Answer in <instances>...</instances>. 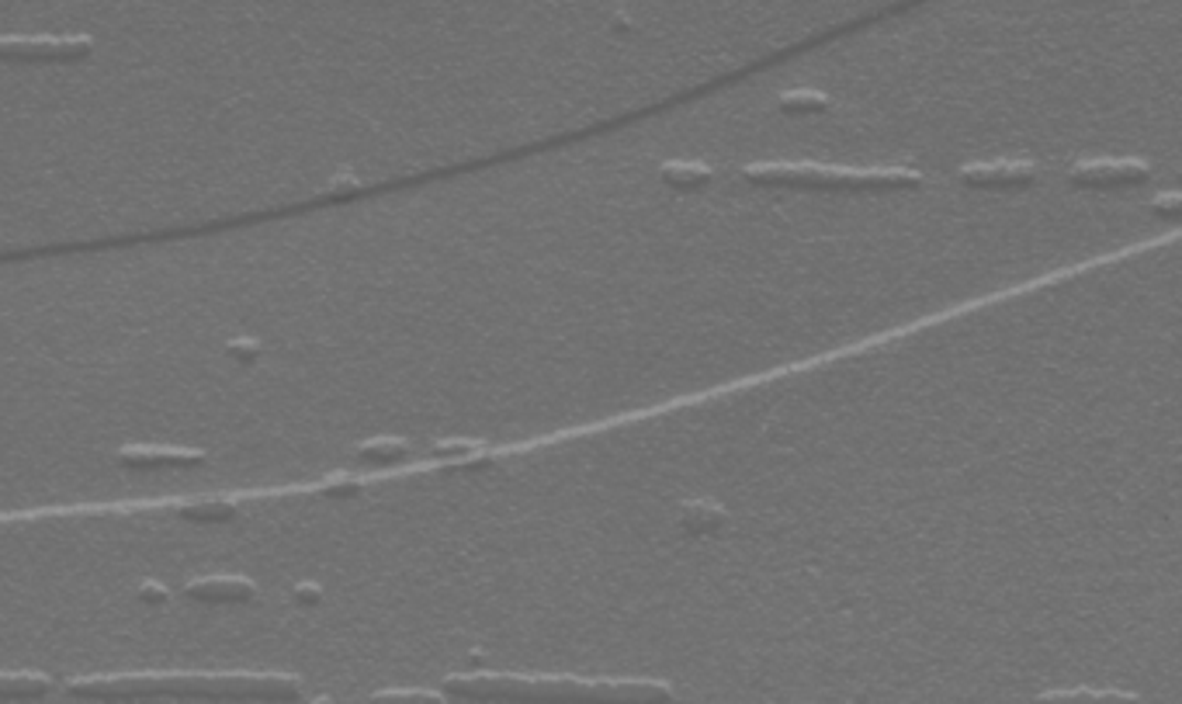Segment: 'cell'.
<instances>
[{
    "instance_id": "cell-12",
    "label": "cell",
    "mask_w": 1182,
    "mask_h": 704,
    "mask_svg": "<svg viewBox=\"0 0 1182 704\" xmlns=\"http://www.w3.org/2000/svg\"><path fill=\"white\" fill-rule=\"evenodd\" d=\"M777 108L784 115H822L833 108V98L822 90H784L777 98Z\"/></svg>"
},
{
    "instance_id": "cell-9",
    "label": "cell",
    "mask_w": 1182,
    "mask_h": 704,
    "mask_svg": "<svg viewBox=\"0 0 1182 704\" xmlns=\"http://www.w3.org/2000/svg\"><path fill=\"white\" fill-rule=\"evenodd\" d=\"M731 524V513L722 503L712 500H687L680 507V528L691 538H704V534H722Z\"/></svg>"
},
{
    "instance_id": "cell-15",
    "label": "cell",
    "mask_w": 1182,
    "mask_h": 704,
    "mask_svg": "<svg viewBox=\"0 0 1182 704\" xmlns=\"http://www.w3.org/2000/svg\"><path fill=\"white\" fill-rule=\"evenodd\" d=\"M365 492V483L361 479H350V476H337V479H326L319 486V497L326 500H354Z\"/></svg>"
},
{
    "instance_id": "cell-7",
    "label": "cell",
    "mask_w": 1182,
    "mask_h": 704,
    "mask_svg": "<svg viewBox=\"0 0 1182 704\" xmlns=\"http://www.w3.org/2000/svg\"><path fill=\"white\" fill-rule=\"evenodd\" d=\"M205 462L208 455L198 448H167V444H126L118 452V465L126 468H195Z\"/></svg>"
},
{
    "instance_id": "cell-10",
    "label": "cell",
    "mask_w": 1182,
    "mask_h": 704,
    "mask_svg": "<svg viewBox=\"0 0 1182 704\" xmlns=\"http://www.w3.org/2000/svg\"><path fill=\"white\" fill-rule=\"evenodd\" d=\"M659 181L673 187V192L691 195V192H704V187L715 181V171L707 167V163H694V160H666L663 167H659Z\"/></svg>"
},
{
    "instance_id": "cell-17",
    "label": "cell",
    "mask_w": 1182,
    "mask_h": 704,
    "mask_svg": "<svg viewBox=\"0 0 1182 704\" xmlns=\"http://www.w3.org/2000/svg\"><path fill=\"white\" fill-rule=\"evenodd\" d=\"M1044 701H1130V694H1120V691H1054Z\"/></svg>"
},
{
    "instance_id": "cell-20",
    "label": "cell",
    "mask_w": 1182,
    "mask_h": 704,
    "mask_svg": "<svg viewBox=\"0 0 1182 704\" xmlns=\"http://www.w3.org/2000/svg\"><path fill=\"white\" fill-rule=\"evenodd\" d=\"M292 600L299 607H316V604H323V586L319 583H295L292 586Z\"/></svg>"
},
{
    "instance_id": "cell-2",
    "label": "cell",
    "mask_w": 1182,
    "mask_h": 704,
    "mask_svg": "<svg viewBox=\"0 0 1182 704\" xmlns=\"http://www.w3.org/2000/svg\"><path fill=\"white\" fill-rule=\"evenodd\" d=\"M444 694L468 701H673V687L655 684V680H576L513 673L447 676Z\"/></svg>"
},
{
    "instance_id": "cell-19",
    "label": "cell",
    "mask_w": 1182,
    "mask_h": 704,
    "mask_svg": "<svg viewBox=\"0 0 1182 704\" xmlns=\"http://www.w3.org/2000/svg\"><path fill=\"white\" fill-rule=\"evenodd\" d=\"M371 701H410V704H434V701H444L441 694L434 691H375Z\"/></svg>"
},
{
    "instance_id": "cell-22",
    "label": "cell",
    "mask_w": 1182,
    "mask_h": 704,
    "mask_svg": "<svg viewBox=\"0 0 1182 704\" xmlns=\"http://www.w3.org/2000/svg\"><path fill=\"white\" fill-rule=\"evenodd\" d=\"M139 600L150 604V607H160V604L171 600V591L163 583H156V580H147L143 586H139Z\"/></svg>"
},
{
    "instance_id": "cell-21",
    "label": "cell",
    "mask_w": 1182,
    "mask_h": 704,
    "mask_svg": "<svg viewBox=\"0 0 1182 704\" xmlns=\"http://www.w3.org/2000/svg\"><path fill=\"white\" fill-rule=\"evenodd\" d=\"M1151 213L1154 216H1162V219H1169V223H1175L1179 216H1182V198L1172 192V195H1162V198H1154L1151 202Z\"/></svg>"
},
{
    "instance_id": "cell-23",
    "label": "cell",
    "mask_w": 1182,
    "mask_h": 704,
    "mask_svg": "<svg viewBox=\"0 0 1182 704\" xmlns=\"http://www.w3.org/2000/svg\"><path fill=\"white\" fill-rule=\"evenodd\" d=\"M329 192H334V195H347V192H358V177H340V181H334V184H329Z\"/></svg>"
},
{
    "instance_id": "cell-5",
    "label": "cell",
    "mask_w": 1182,
    "mask_h": 704,
    "mask_svg": "<svg viewBox=\"0 0 1182 704\" xmlns=\"http://www.w3.org/2000/svg\"><path fill=\"white\" fill-rule=\"evenodd\" d=\"M1151 181V167L1145 160H1078L1072 167V184L1089 192H1114V187H1138Z\"/></svg>"
},
{
    "instance_id": "cell-13",
    "label": "cell",
    "mask_w": 1182,
    "mask_h": 704,
    "mask_svg": "<svg viewBox=\"0 0 1182 704\" xmlns=\"http://www.w3.org/2000/svg\"><path fill=\"white\" fill-rule=\"evenodd\" d=\"M410 455V444L403 437H375L358 444V458L361 462H375V465H395Z\"/></svg>"
},
{
    "instance_id": "cell-14",
    "label": "cell",
    "mask_w": 1182,
    "mask_h": 704,
    "mask_svg": "<svg viewBox=\"0 0 1182 704\" xmlns=\"http://www.w3.org/2000/svg\"><path fill=\"white\" fill-rule=\"evenodd\" d=\"M53 691V680L50 676H39V673H14V676H4L0 673V697H42Z\"/></svg>"
},
{
    "instance_id": "cell-8",
    "label": "cell",
    "mask_w": 1182,
    "mask_h": 704,
    "mask_svg": "<svg viewBox=\"0 0 1182 704\" xmlns=\"http://www.w3.org/2000/svg\"><path fill=\"white\" fill-rule=\"evenodd\" d=\"M184 597L202 604H247L257 597V586L247 576H205L184 586Z\"/></svg>"
},
{
    "instance_id": "cell-4",
    "label": "cell",
    "mask_w": 1182,
    "mask_h": 704,
    "mask_svg": "<svg viewBox=\"0 0 1182 704\" xmlns=\"http://www.w3.org/2000/svg\"><path fill=\"white\" fill-rule=\"evenodd\" d=\"M94 56L90 35H69V39H0V63H63L74 66Z\"/></svg>"
},
{
    "instance_id": "cell-11",
    "label": "cell",
    "mask_w": 1182,
    "mask_h": 704,
    "mask_svg": "<svg viewBox=\"0 0 1182 704\" xmlns=\"http://www.w3.org/2000/svg\"><path fill=\"white\" fill-rule=\"evenodd\" d=\"M174 513L181 521H192V524H229V521H236L240 507H236V500H226V497H208V500H187Z\"/></svg>"
},
{
    "instance_id": "cell-6",
    "label": "cell",
    "mask_w": 1182,
    "mask_h": 704,
    "mask_svg": "<svg viewBox=\"0 0 1182 704\" xmlns=\"http://www.w3.org/2000/svg\"><path fill=\"white\" fill-rule=\"evenodd\" d=\"M1037 181V167L1027 160H991L961 167V184L975 192H1027Z\"/></svg>"
},
{
    "instance_id": "cell-3",
    "label": "cell",
    "mask_w": 1182,
    "mask_h": 704,
    "mask_svg": "<svg viewBox=\"0 0 1182 704\" xmlns=\"http://www.w3.org/2000/svg\"><path fill=\"white\" fill-rule=\"evenodd\" d=\"M742 181L801 192H915L926 177L909 167H829V163H746Z\"/></svg>"
},
{
    "instance_id": "cell-1",
    "label": "cell",
    "mask_w": 1182,
    "mask_h": 704,
    "mask_svg": "<svg viewBox=\"0 0 1182 704\" xmlns=\"http://www.w3.org/2000/svg\"><path fill=\"white\" fill-rule=\"evenodd\" d=\"M66 694L98 697V701H129V697H212V701H299L302 684L295 676H250V673H219V676H94L69 680Z\"/></svg>"
},
{
    "instance_id": "cell-16",
    "label": "cell",
    "mask_w": 1182,
    "mask_h": 704,
    "mask_svg": "<svg viewBox=\"0 0 1182 704\" xmlns=\"http://www.w3.org/2000/svg\"><path fill=\"white\" fill-rule=\"evenodd\" d=\"M226 355L232 361H240V365H253V361H260V355H264V347H260L253 337H240V340L226 344Z\"/></svg>"
},
{
    "instance_id": "cell-18",
    "label": "cell",
    "mask_w": 1182,
    "mask_h": 704,
    "mask_svg": "<svg viewBox=\"0 0 1182 704\" xmlns=\"http://www.w3.org/2000/svg\"><path fill=\"white\" fill-rule=\"evenodd\" d=\"M479 448H486V444H479V441H441V444H434V455L437 458H471Z\"/></svg>"
}]
</instances>
